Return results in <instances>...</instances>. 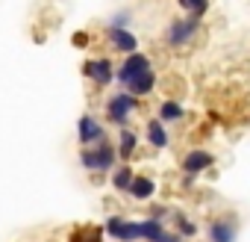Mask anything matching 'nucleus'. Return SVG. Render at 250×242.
I'll list each match as a JSON object with an SVG mask.
<instances>
[{
  "label": "nucleus",
  "mask_w": 250,
  "mask_h": 242,
  "mask_svg": "<svg viewBox=\"0 0 250 242\" xmlns=\"http://www.w3.org/2000/svg\"><path fill=\"white\" fill-rule=\"evenodd\" d=\"M103 39H106V45H109L115 53H121V56H130V53L139 50V36H136L130 27L106 24V27H103Z\"/></svg>",
  "instance_id": "nucleus-7"
},
{
  "label": "nucleus",
  "mask_w": 250,
  "mask_h": 242,
  "mask_svg": "<svg viewBox=\"0 0 250 242\" xmlns=\"http://www.w3.org/2000/svg\"><path fill=\"white\" fill-rule=\"evenodd\" d=\"M106 24H115V27H130V24H133V9H118Z\"/></svg>",
  "instance_id": "nucleus-22"
},
{
  "label": "nucleus",
  "mask_w": 250,
  "mask_h": 242,
  "mask_svg": "<svg viewBox=\"0 0 250 242\" xmlns=\"http://www.w3.org/2000/svg\"><path fill=\"white\" fill-rule=\"evenodd\" d=\"M171 221H174V230L183 236V239H194L197 233H200V227L191 221V216L188 213H183V210H174L171 213Z\"/></svg>",
  "instance_id": "nucleus-17"
},
{
  "label": "nucleus",
  "mask_w": 250,
  "mask_h": 242,
  "mask_svg": "<svg viewBox=\"0 0 250 242\" xmlns=\"http://www.w3.org/2000/svg\"><path fill=\"white\" fill-rule=\"evenodd\" d=\"M118 163H121L118 148H115V142H109V139H103V142L88 145V148L80 151V166H83V171H88L91 177H94V174H100V177L112 174V171L118 169Z\"/></svg>",
  "instance_id": "nucleus-1"
},
{
  "label": "nucleus",
  "mask_w": 250,
  "mask_h": 242,
  "mask_svg": "<svg viewBox=\"0 0 250 242\" xmlns=\"http://www.w3.org/2000/svg\"><path fill=\"white\" fill-rule=\"evenodd\" d=\"M145 71H153V59H150L145 50H136V53H130V56H124V59H121L118 74H115V83L124 89L133 77H139V74H145Z\"/></svg>",
  "instance_id": "nucleus-8"
},
{
  "label": "nucleus",
  "mask_w": 250,
  "mask_h": 242,
  "mask_svg": "<svg viewBox=\"0 0 250 242\" xmlns=\"http://www.w3.org/2000/svg\"><path fill=\"white\" fill-rule=\"evenodd\" d=\"M142 221V242H156L168 227L165 221H156V218H139Z\"/></svg>",
  "instance_id": "nucleus-18"
},
{
  "label": "nucleus",
  "mask_w": 250,
  "mask_h": 242,
  "mask_svg": "<svg viewBox=\"0 0 250 242\" xmlns=\"http://www.w3.org/2000/svg\"><path fill=\"white\" fill-rule=\"evenodd\" d=\"M156 83H159V77H156V71H145V74H139V77H133L127 86H124V89H127L130 95H136L139 100L142 97H147V95H153V89H156Z\"/></svg>",
  "instance_id": "nucleus-16"
},
{
  "label": "nucleus",
  "mask_w": 250,
  "mask_h": 242,
  "mask_svg": "<svg viewBox=\"0 0 250 242\" xmlns=\"http://www.w3.org/2000/svg\"><path fill=\"white\" fill-rule=\"evenodd\" d=\"M103 227L97 230V227H74L71 230V236H68V242H103Z\"/></svg>",
  "instance_id": "nucleus-19"
},
{
  "label": "nucleus",
  "mask_w": 250,
  "mask_h": 242,
  "mask_svg": "<svg viewBox=\"0 0 250 242\" xmlns=\"http://www.w3.org/2000/svg\"><path fill=\"white\" fill-rule=\"evenodd\" d=\"M139 145H142V136H139L136 130H130V127H121V130H118V142H115V148H118L121 163H130V160L139 154Z\"/></svg>",
  "instance_id": "nucleus-13"
},
{
  "label": "nucleus",
  "mask_w": 250,
  "mask_h": 242,
  "mask_svg": "<svg viewBox=\"0 0 250 242\" xmlns=\"http://www.w3.org/2000/svg\"><path fill=\"white\" fill-rule=\"evenodd\" d=\"M238 216L235 213H221V216H212L209 224H206V242H235L238 239Z\"/></svg>",
  "instance_id": "nucleus-6"
},
{
  "label": "nucleus",
  "mask_w": 250,
  "mask_h": 242,
  "mask_svg": "<svg viewBox=\"0 0 250 242\" xmlns=\"http://www.w3.org/2000/svg\"><path fill=\"white\" fill-rule=\"evenodd\" d=\"M103 139H109L106 124H103L97 115L83 112V115L77 118V142H80L83 148H88V145H97V142H103Z\"/></svg>",
  "instance_id": "nucleus-10"
},
{
  "label": "nucleus",
  "mask_w": 250,
  "mask_h": 242,
  "mask_svg": "<svg viewBox=\"0 0 250 242\" xmlns=\"http://www.w3.org/2000/svg\"><path fill=\"white\" fill-rule=\"evenodd\" d=\"M212 166H215V154H212V151H206V148H191V151H186L183 160H180V174L197 180V177L206 174Z\"/></svg>",
  "instance_id": "nucleus-9"
},
{
  "label": "nucleus",
  "mask_w": 250,
  "mask_h": 242,
  "mask_svg": "<svg viewBox=\"0 0 250 242\" xmlns=\"http://www.w3.org/2000/svg\"><path fill=\"white\" fill-rule=\"evenodd\" d=\"M136 109H139V97L130 95L127 89H121V92H115V95L106 97V103H103V118H106V124H115V127L121 130V127L130 124V118L136 115Z\"/></svg>",
  "instance_id": "nucleus-2"
},
{
  "label": "nucleus",
  "mask_w": 250,
  "mask_h": 242,
  "mask_svg": "<svg viewBox=\"0 0 250 242\" xmlns=\"http://www.w3.org/2000/svg\"><path fill=\"white\" fill-rule=\"evenodd\" d=\"M136 169L130 166V163H118V169L109 174V183H112V189L115 192H121V195H127L130 192V186H133V180H136Z\"/></svg>",
  "instance_id": "nucleus-15"
},
{
  "label": "nucleus",
  "mask_w": 250,
  "mask_h": 242,
  "mask_svg": "<svg viewBox=\"0 0 250 242\" xmlns=\"http://www.w3.org/2000/svg\"><path fill=\"white\" fill-rule=\"evenodd\" d=\"M171 207L168 204H162V201H150V210H147V218H156V221H165V218H171Z\"/></svg>",
  "instance_id": "nucleus-21"
},
{
  "label": "nucleus",
  "mask_w": 250,
  "mask_h": 242,
  "mask_svg": "<svg viewBox=\"0 0 250 242\" xmlns=\"http://www.w3.org/2000/svg\"><path fill=\"white\" fill-rule=\"evenodd\" d=\"M197 33H200V18L183 15V18L168 21L165 33H162V42H165V48H171V50H183V48H188V45L197 39Z\"/></svg>",
  "instance_id": "nucleus-3"
},
{
  "label": "nucleus",
  "mask_w": 250,
  "mask_h": 242,
  "mask_svg": "<svg viewBox=\"0 0 250 242\" xmlns=\"http://www.w3.org/2000/svg\"><path fill=\"white\" fill-rule=\"evenodd\" d=\"M115 74H118V65L112 59H106V56H91V59L83 62V77L91 86H97V89L112 86L115 83Z\"/></svg>",
  "instance_id": "nucleus-5"
},
{
  "label": "nucleus",
  "mask_w": 250,
  "mask_h": 242,
  "mask_svg": "<svg viewBox=\"0 0 250 242\" xmlns=\"http://www.w3.org/2000/svg\"><path fill=\"white\" fill-rule=\"evenodd\" d=\"M156 192H159L156 177H150V174H136V180H133L127 198H130V201H139V204H150V201H156Z\"/></svg>",
  "instance_id": "nucleus-11"
},
{
  "label": "nucleus",
  "mask_w": 250,
  "mask_h": 242,
  "mask_svg": "<svg viewBox=\"0 0 250 242\" xmlns=\"http://www.w3.org/2000/svg\"><path fill=\"white\" fill-rule=\"evenodd\" d=\"M156 118L165 121V124H180V121H186V106L177 97H165L156 106Z\"/></svg>",
  "instance_id": "nucleus-14"
},
{
  "label": "nucleus",
  "mask_w": 250,
  "mask_h": 242,
  "mask_svg": "<svg viewBox=\"0 0 250 242\" xmlns=\"http://www.w3.org/2000/svg\"><path fill=\"white\" fill-rule=\"evenodd\" d=\"M145 142L153 148V151H165L171 145V136H168V124L159 118H147L145 121Z\"/></svg>",
  "instance_id": "nucleus-12"
},
{
  "label": "nucleus",
  "mask_w": 250,
  "mask_h": 242,
  "mask_svg": "<svg viewBox=\"0 0 250 242\" xmlns=\"http://www.w3.org/2000/svg\"><path fill=\"white\" fill-rule=\"evenodd\" d=\"M88 42H91L88 33H74V36H71V45H74V48H88Z\"/></svg>",
  "instance_id": "nucleus-23"
},
{
  "label": "nucleus",
  "mask_w": 250,
  "mask_h": 242,
  "mask_svg": "<svg viewBox=\"0 0 250 242\" xmlns=\"http://www.w3.org/2000/svg\"><path fill=\"white\" fill-rule=\"evenodd\" d=\"M103 233L109 239H115V242H142V221L115 213V216H106Z\"/></svg>",
  "instance_id": "nucleus-4"
},
{
  "label": "nucleus",
  "mask_w": 250,
  "mask_h": 242,
  "mask_svg": "<svg viewBox=\"0 0 250 242\" xmlns=\"http://www.w3.org/2000/svg\"><path fill=\"white\" fill-rule=\"evenodd\" d=\"M180 3V9L186 12V15H194V18H200L203 21V15L209 12V0H177Z\"/></svg>",
  "instance_id": "nucleus-20"
},
{
  "label": "nucleus",
  "mask_w": 250,
  "mask_h": 242,
  "mask_svg": "<svg viewBox=\"0 0 250 242\" xmlns=\"http://www.w3.org/2000/svg\"><path fill=\"white\" fill-rule=\"evenodd\" d=\"M156 242H186V239H183V236H180L177 230H165V233H162V236H159Z\"/></svg>",
  "instance_id": "nucleus-24"
}]
</instances>
